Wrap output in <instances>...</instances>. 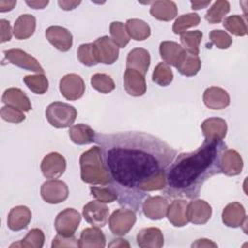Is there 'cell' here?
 I'll use <instances>...</instances> for the list:
<instances>
[{
    "label": "cell",
    "instance_id": "30bf717a",
    "mask_svg": "<svg viewBox=\"0 0 248 248\" xmlns=\"http://www.w3.org/2000/svg\"><path fill=\"white\" fill-rule=\"evenodd\" d=\"M59 90L67 100L75 101L82 97L85 91V84L80 76L67 74L59 81Z\"/></svg>",
    "mask_w": 248,
    "mask_h": 248
},
{
    "label": "cell",
    "instance_id": "f35d334b",
    "mask_svg": "<svg viewBox=\"0 0 248 248\" xmlns=\"http://www.w3.org/2000/svg\"><path fill=\"white\" fill-rule=\"evenodd\" d=\"M173 79V74L170 67L165 62L159 63L152 74L153 82L157 83L160 86H168Z\"/></svg>",
    "mask_w": 248,
    "mask_h": 248
},
{
    "label": "cell",
    "instance_id": "7dc6e473",
    "mask_svg": "<svg viewBox=\"0 0 248 248\" xmlns=\"http://www.w3.org/2000/svg\"><path fill=\"white\" fill-rule=\"evenodd\" d=\"M0 28H1V43H5L11 40L12 37V29L10 22L6 19L0 20Z\"/></svg>",
    "mask_w": 248,
    "mask_h": 248
},
{
    "label": "cell",
    "instance_id": "8992f818",
    "mask_svg": "<svg viewBox=\"0 0 248 248\" xmlns=\"http://www.w3.org/2000/svg\"><path fill=\"white\" fill-rule=\"evenodd\" d=\"M81 216L78 210L66 208L56 216L54 227L58 234L62 236H72L78 228Z\"/></svg>",
    "mask_w": 248,
    "mask_h": 248
},
{
    "label": "cell",
    "instance_id": "74e56055",
    "mask_svg": "<svg viewBox=\"0 0 248 248\" xmlns=\"http://www.w3.org/2000/svg\"><path fill=\"white\" fill-rule=\"evenodd\" d=\"M110 39L118 47H125L130 41V36L125 24L120 21H113L109 25Z\"/></svg>",
    "mask_w": 248,
    "mask_h": 248
},
{
    "label": "cell",
    "instance_id": "2e32d148",
    "mask_svg": "<svg viewBox=\"0 0 248 248\" xmlns=\"http://www.w3.org/2000/svg\"><path fill=\"white\" fill-rule=\"evenodd\" d=\"M203 103L211 109H223L230 105V96L228 92L217 86H211L203 92Z\"/></svg>",
    "mask_w": 248,
    "mask_h": 248
},
{
    "label": "cell",
    "instance_id": "7402d4cb",
    "mask_svg": "<svg viewBox=\"0 0 248 248\" xmlns=\"http://www.w3.org/2000/svg\"><path fill=\"white\" fill-rule=\"evenodd\" d=\"M150 65V54L142 47H136L132 49L127 56L126 67L140 72L143 76L147 73Z\"/></svg>",
    "mask_w": 248,
    "mask_h": 248
},
{
    "label": "cell",
    "instance_id": "836d02e7",
    "mask_svg": "<svg viewBox=\"0 0 248 248\" xmlns=\"http://www.w3.org/2000/svg\"><path fill=\"white\" fill-rule=\"evenodd\" d=\"M45 242V234L40 229H32L30 230L25 237L18 242H15L11 244L10 248L13 247H23V248H41L43 247Z\"/></svg>",
    "mask_w": 248,
    "mask_h": 248
},
{
    "label": "cell",
    "instance_id": "83f0119b",
    "mask_svg": "<svg viewBox=\"0 0 248 248\" xmlns=\"http://www.w3.org/2000/svg\"><path fill=\"white\" fill-rule=\"evenodd\" d=\"M188 202L185 200H174L170 204H169L167 210V217L169 221L174 227H183L188 224V219L186 216Z\"/></svg>",
    "mask_w": 248,
    "mask_h": 248
},
{
    "label": "cell",
    "instance_id": "5b68a950",
    "mask_svg": "<svg viewBox=\"0 0 248 248\" xmlns=\"http://www.w3.org/2000/svg\"><path fill=\"white\" fill-rule=\"evenodd\" d=\"M136 213L129 208H119L112 212L108 219V225L111 232L122 236L130 232L136 223Z\"/></svg>",
    "mask_w": 248,
    "mask_h": 248
},
{
    "label": "cell",
    "instance_id": "bcb514c9",
    "mask_svg": "<svg viewBox=\"0 0 248 248\" xmlns=\"http://www.w3.org/2000/svg\"><path fill=\"white\" fill-rule=\"evenodd\" d=\"M52 248L58 247H79L78 239L74 235L72 236H62L57 233V235L53 238L51 243Z\"/></svg>",
    "mask_w": 248,
    "mask_h": 248
},
{
    "label": "cell",
    "instance_id": "d590c367",
    "mask_svg": "<svg viewBox=\"0 0 248 248\" xmlns=\"http://www.w3.org/2000/svg\"><path fill=\"white\" fill-rule=\"evenodd\" d=\"M26 86L35 94H45L48 89V80L44 74L28 75L23 78Z\"/></svg>",
    "mask_w": 248,
    "mask_h": 248
},
{
    "label": "cell",
    "instance_id": "60d3db41",
    "mask_svg": "<svg viewBox=\"0 0 248 248\" xmlns=\"http://www.w3.org/2000/svg\"><path fill=\"white\" fill-rule=\"evenodd\" d=\"M90 81H91L92 87L103 94H108L115 88L113 79L106 74H102V73L94 74L91 77Z\"/></svg>",
    "mask_w": 248,
    "mask_h": 248
},
{
    "label": "cell",
    "instance_id": "6da1fadb",
    "mask_svg": "<svg viewBox=\"0 0 248 248\" xmlns=\"http://www.w3.org/2000/svg\"><path fill=\"white\" fill-rule=\"evenodd\" d=\"M95 142L110 177V188L120 204L140 210L145 194L142 186L164 172L177 152L163 140L139 131L99 133Z\"/></svg>",
    "mask_w": 248,
    "mask_h": 248
},
{
    "label": "cell",
    "instance_id": "603a6c76",
    "mask_svg": "<svg viewBox=\"0 0 248 248\" xmlns=\"http://www.w3.org/2000/svg\"><path fill=\"white\" fill-rule=\"evenodd\" d=\"M137 243L141 248H160L164 245V235L158 228H145L137 234Z\"/></svg>",
    "mask_w": 248,
    "mask_h": 248
},
{
    "label": "cell",
    "instance_id": "d6a6232c",
    "mask_svg": "<svg viewBox=\"0 0 248 248\" xmlns=\"http://www.w3.org/2000/svg\"><path fill=\"white\" fill-rule=\"evenodd\" d=\"M202 39V33L200 30L187 31L181 34L180 42L182 47L189 53L194 55H199L200 53V44Z\"/></svg>",
    "mask_w": 248,
    "mask_h": 248
},
{
    "label": "cell",
    "instance_id": "e0dca14e",
    "mask_svg": "<svg viewBox=\"0 0 248 248\" xmlns=\"http://www.w3.org/2000/svg\"><path fill=\"white\" fill-rule=\"evenodd\" d=\"M142 211L144 215L151 220H160L167 214L169 202L161 197H149L142 202Z\"/></svg>",
    "mask_w": 248,
    "mask_h": 248
},
{
    "label": "cell",
    "instance_id": "f1b7e54d",
    "mask_svg": "<svg viewBox=\"0 0 248 248\" xmlns=\"http://www.w3.org/2000/svg\"><path fill=\"white\" fill-rule=\"evenodd\" d=\"M36 28V18L29 14L21 15L14 24V35L17 40H25L31 37Z\"/></svg>",
    "mask_w": 248,
    "mask_h": 248
},
{
    "label": "cell",
    "instance_id": "7bdbcfd3",
    "mask_svg": "<svg viewBox=\"0 0 248 248\" xmlns=\"http://www.w3.org/2000/svg\"><path fill=\"white\" fill-rule=\"evenodd\" d=\"M90 192H91V195L97 201H99L101 202H104V203L112 202L115 200H117L116 193L110 187L91 186L90 187Z\"/></svg>",
    "mask_w": 248,
    "mask_h": 248
},
{
    "label": "cell",
    "instance_id": "f907efd6",
    "mask_svg": "<svg viewBox=\"0 0 248 248\" xmlns=\"http://www.w3.org/2000/svg\"><path fill=\"white\" fill-rule=\"evenodd\" d=\"M16 4V1H5V0H2V1H0V12L1 13L9 12V11L14 9Z\"/></svg>",
    "mask_w": 248,
    "mask_h": 248
},
{
    "label": "cell",
    "instance_id": "cb8c5ba5",
    "mask_svg": "<svg viewBox=\"0 0 248 248\" xmlns=\"http://www.w3.org/2000/svg\"><path fill=\"white\" fill-rule=\"evenodd\" d=\"M31 211L25 205H17L11 209L8 215L7 224L12 231H20L25 229L31 221Z\"/></svg>",
    "mask_w": 248,
    "mask_h": 248
},
{
    "label": "cell",
    "instance_id": "4fadbf2b",
    "mask_svg": "<svg viewBox=\"0 0 248 248\" xmlns=\"http://www.w3.org/2000/svg\"><path fill=\"white\" fill-rule=\"evenodd\" d=\"M46 37L48 42L60 51H68L73 46V35L65 27L52 25L46 30Z\"/></svg>",
    "mask_w": 248,
    "mask_h": 248
},
{
    "label": "cell",
    "instance_id": "3957f363",
    "mask_svg": "<svg viewBox=\"0 0 248 248\" xmlns=\"http://www.w3.org/2000/svg\"><path fill=\"white\" fill-rule=\"evenodd\" d=\"M79 165L80 177L83 182L92 185H107L110 183V177L103 161L101 148L98 145L81 154Z\"/></svg>",
    "mask_w": 248,
    "mask_h": 248
},
{
    "label": "cell",
    "instance_id": "c3c4849f",
    "mask_svg": "<svg viewBox=\"0 0 248 248\" xmlns=\"http://www.w3.org/2000/svg\"><path fill=\"white\" fill-rule=\"evenodd\" d=\"M79 4H80V1H64V0L58 1V5L60 6V8L65 11L74 10Z\"/></svg>",
    "mask_w": 248,
    "mask_h": 248
},
{
    "label": "cell",
    "instance_id": "816d5d0a",
    "mask_svg": "<svg viewBox=\"0 0 248 248\" xmlns=\"http://www.w3.org/2000/svg\"><path fill=\"white\" fill-rule=\"evenodd\" d=\"M26 4L30 6L32 9H44L47 4L48 1H26Z\"/></svg>",
    "mask_w": 248,
    "mask_h": 248
},
{
    "label": "cell",
    "instance_id": "681fc988",
    "mask_svg": "<svg viewBox=\"0 0 248 248\" xmlns=\"http://www.w3.org/2000/svg\"><path fill=\"white\" fill-rule=\"evenodd\" d=\"M192 247H217V244L214 243L213 241L206 239V238H201L196 240L193 244Z\"/></svg>",
    "mask_w": 248,
    "mask_h": 248
},
{
    "label": "cell",
    "instance_id": "8fae6325",
    "mask_svg": "<svg viewBox=\"0 0 248 248\" xmlns=\"http://www.w3.org/2000/svg\"><path fill=\"white\" fill-rule=\"evenodd\" d=\"M82 215L85 221L91 224L93 227H104L109 215L108 207L99 201H91L84 205L82 209Z\"/></svg>",
    "mask_w": 248,
    "mask_h": 248
},
{
    "label": "cell",
    "instance_id": "484cf974",
    "mask_svg": "<svg viewBox=\"0 0 248 248\" xmlns=\"http://www.w3.org/2000/svg\"><path fill=\"white\" fill-rule=\"evenodd\" d=\"M78 244L81 248H102L106 245V237L98 227L86 228L80 233Z\"/></svg>",
    "mask_w": 248,
    "mask_h": 248
},
{
    "label": "cell",
    "instance_id": "f546056e",
    "mask_svg": "<svg viewBox=\"0 0 248 248\" xmlns=\"http://www.w3.org/2000/svg\"><path fill=\"white\" fill-rule=\"evenodd\" d=\"M69 136L72 141L78 145L95 142V131L86 124H77L70 128Z\"/></svg>",
    "mask_w": 248,
    "mask_h": 248
},
{
    "label": "cell",
    "instance_id": "b9f144b4",
    "mask_svg": "<svg viewBox=\"0 0 248 248\" xmlns=\"http://www.w3.org/2000/svg\"><path fill=\"white\" fill-rule=\"evenodd\" d=\"M78 58L79 62L87 67H92L98 64L93 49V44H81L78 48Z\"/></svg>",
    "mask_w": 248,
    "mask_h": 248
},
{
    "label": "cell",
    "instance_id": "8d00e7d4",
    "mask_svg": "<svg viewBox=\"0 0 248 248\" xmlns=\"http://www.w3.org/2000/svg\"><path fill=\"white\" fill-rule=\"evenodd\" d=\"M201 21V17L196 13H190L181 15L178 16L172 26V31L174 34H183L188 28L199 25Z\"/></svg>",
    "mask_w": 248,
    "mask_h": 248
},
{
    "label": "cell",
    "instance_id": "52a82bcc",
    "mask_svg": "<svg viewBox=\"0 0 248 248\" xmlns=\"http://www.w3.org/2000/svg\"><path fill=\"white\" fill-rule=\"evenodd\" d=\"M92 44L98 63L111 65L118 59V46L113 43V41L109 37H100Z\"/></svg>",
    "mask_w": 248,
    "mask_h": 248
},
{
    "label": "cell",
    "instance_id": "1f68e13d",
    "mask_svg": "<svg viewBox=\"0 0 248 248\" xmlns=\"http://www.w3.org/2000/svg\"><path fill=\"white\" fill-rule=\"evenodd\" d=\"M202 66V61L198 55L191 54L186 51L183 58L177 65L178 72L186 77H193L198 74Z\"/></svg>",
    "mask_w": 248,
    "mask_h": 248
},
{
    "label": "cell",
    "instance_id": "db71d44e",
    "mask_svg": "<svg viewBox=\"0 0 248 248\" xmlns=\"http://www.w3.org/2000/svg\"><path fill=\"white\" fill-rule=\"evenodd\" d=\"M210 2H211L210 0L209 1H191L192 9L193 10H200V9L206 8L210 4Z\"/></svg>",
    "mask_w": 248,
    "mask_h": 248
},
{
    "label": "cell",
    "instance_id": "9a60e30c",
    "mask_svg": "<svg viewBox=\"0 0 248 248\" xmlns=\"http://www.w3.org/2000/svg\"><path fill=\"white\" fill-rule=\"evenodd\" d=\"M123 81L126 92L131 96L140 97L142 96L146 91L144 76L136 70L126 69Z\"/></svg>",
    "mask_w": 248,
    "mask_h": 248
},
{
    "label": "cell",
    "instance_id": "f5cc1de1",
    "mask_svg": "<svg viewBox=\"0 0 248 248\" xmlns=\"http://www.w3.org/2000/svg\"><path fill=\"white\" fill-rule=\"evenodd\" d=\"M109 247H130V244L127 240L122 239V238H117L113 239L109 244Z\"/></svg>",
    "mask_w": 248,
    "mask_h": 248
},
{
    "label": "cell",
    "instance_id": "ac0fdd59",
    "mask_svg": "<svg viewBox=\"0 0 248 248\" xmlns=\"http://www.w3.org/2000/svg\"><path fill=\"white\" fill-rule=\"evenodd\" d=\"M222 221L230 228L241 227L246 222V213L243 205L237 202L229 203L223 210Z\"/></svg>",
    "mask_w": 248,
    "mask_h": 248
},
{
    "label": "cell",
    "instance_id": "4dcf8cb0",
    "mask_svg": "<svg viewBox=\"0 0 248 248\" xmlns=\"http://www.w3.org/2000/svg\"><path fill=\"white\" fill-rule=\"evenodd\" d=\"M125 27L130 38L136 41H144L150 36L151 33L149 25L145 21L139 18L128 19Z\"/></svg>",
    "mask_w": 248,
    "mask_h": 248
},
{
    "label": "cell",
    "instance_id": "7a4b0ae2",
    "mask_svg": "<svg viewBox=\"0 0 248 248\" xmlns=\"http://www.w3.org/2000/svg\"><path fill=\"white\" fill-rule=\"evenodd\" d=\"M226 149L223 140L204 139L197 150L180 153L165 170L164 193L170 198H198L203 183L221 173V157Z\"/></svg>",
    "mask_w": 248,
    "mask_h": 248
},
{
    "label": "cell",
    "instance_id": "d4e9b609",
    "mask_svg": "<svg viewBox=\"0 0 248 248\" xmlns=\"http://www.w3.org/2000/svg\"><path fill=\"white\" fill-rule=\"evenodd\" d=\"M2 102L7 106H12L22 111H29L32 108L29 98L19 88L12 87L4 91Z\"/></svg>",
    "mask_w": 248,
    "mask_h": 248
},
{
    "label": "cell",
    "instance_id": "44dd1931",
    "mask_svg": "<svg viewBox=\"0 0 248 248\" xmlns=\"http://www.w3.org/2000/svg\"><path fill=\"white\" fill-rule=\"evenodd\" d=\"M205 140H222L227 135V123L219 117H211L205 119L201 125Z\"/></svg>",
    "mask_w": 248,
    "mask_h": 248
},
{
    "label": "cell",
    "instance_id": "ffe728a7",
    "mask_svg": "<svg viewBox=\"0 0 248 248\" xmlns=\"http://www.w3.org/2000/svg\"><path fill=\"white\" fill-rule=\"evenodd\" d=\"M159 51L165 63H167L168 65H171L175 68L186 53V50L179 44L172 41L162 42L160 44Z\"/></svg>",
    "mask_w": 248,
    "mask_h": 248
},
{
    "label": "cell",
    "instance_id": "277c9868",
    "mask_svg": "<svg viewBox=\"0 0 248 248\" xmlns=\"http://www.w3.org/2000/svg\"><path fill=\"white\" fill-rule=\"evenodd\" d=\"M78 115L75 107L67 103L53 102L46 109V117L49 124L55 128L72 126Z\"/></svg>",
    "mask_w": 248,
    "mask_h": 248
},
{
    "label": "cell",
    "instance_id": "d6986e66",
    "mask_svg": "<svg viewBox=\"0 0 248 248\" xmlns=\"http://www.w3.org/2000/svg\"><path fill=\"white\" fill-rule=\"evenodd\" d=\"M243 161L240 154L233 149H226L221 157V172L229 176H234L241 172Z\"/></svg>",
    "mask_w": 248,
    "mask_h": 248
},
{
    "label": "cell",
    "instance_id": "e575fe53",
    "mask_svg": "<svg viewBox=\"0 0 248 248\" xmlns=\"http://www.w3.org/2000/svg\"><path fill=\"white\" fill-rule=\"evenodd\" d=\"M230 12V4L226 0H218L208 9L205 14V19L212 24L219 23Z\"/></svg>",
    "mask_w": 248,
    "mask_h": 248
},
{
    "label": "cell",
    "instance_id": "5bb4252c",
    "mask_svg": "<svg viewBox=\"0 0 248 248\" xmlns=\"http://www.w3.org/2000/svg\"><path fill=\"white\" fill-rule=\"evenodd\" d=\"M212 209L208 202L203 200H194L187 204L186 216L194 225H203L211 217Z\"/></svg>",
    "mask_w": 248,
    "mask_h": 248
},
{
    "label": "cell",
    "instance_id": "9c48e42d",
    "mask_svg": "<svg viewBox=\"0 0 248 248\" xmlns=\"http://www.w3.org/2000/svg\"><path fill=\"white\" fill-rule=\"evenodd\" d=\"M41 196L48 203H59L68 198L69 189L65 182L58 179H49L43 183Z\"/></svg>",
    "mask_w": 248,
    "mask_h": 248
},
{
    "label": "cell",
    "instance_id": "4316f807",
    "mask_svg": "<svg viewBox=\"0 0 248 248\" xmlns=\"http://www.w3.org/2000/svg\"><path fill=\"white\" fill-rule=\"evenodd\" d=\"M150 15L158 20L170 21L177 15L176 4L172 1L159 0L152 2L150 7Z\"/></svg>",
    "mask_w": 248,
    "mask_h": 248
},
{
    "label": "cell",
    "instance_id": "ab89813d",
    "mask_svg": "<svg viewBox=\"0 0 248 248\" xmlns=\"http://www.w3.org/2000/svg\"><path fill=\"white\" fill-rule=\"evenodd\" d=\"M224 27L227 31L235 36H245L247 34V26L242 16L238 15L230 16L225 18Z\"/></svg>",
    "mask_w": 248,
    "mask_h": 248
},
{
    "label": "cell",
    "instance_id": "7c38bea8",
    "mask_svg": "<svg viewBox=\"0 0 248 248\" xmlns=\"http://www.w3.org/2000/svg\"><path fill=\"white\" fill-rule=\"evenodd\" d=\"M66 170V160L58 152L46 155L41 163V170L46 178L55 179L60 177Z\"/></svg>",
    "mask_w": 248,
    "mask_h": 248
},
{
    "label": "cell",
    "instance_id": "ba28073f",
    "mask_svg": "<svg viewBox=\"0 0 248 248\" xmlns=\"http://www.w3.org/2000/svg\"><path fill=\"white\" fill-rule=\"evenodd\" d=\"M5 58L9 63L16 65L21 69L32 71L37 74H44L45 70L39 63V61L19 48H11L4 51Z\"/></svg>",
    "mask_w": 248,
    "mask_h": 248
},
{
    "label": "cell",
    "instance_id": "f6af8a7d",
    "mask_svg": "<svg viewBox=\"0 0 248 248\" xmlns=\"http://www.w3.org/2000/svg\"><path fill=\"white\" fill-rule=\"evenodd\" d=\"M2 119L11 123H20L25 119L23 111L12 106H4L0 111Z\"/></svg>",
    "mask_w": 248,
    "mask_h": 248
},
{
    "label": "cell",
    "instance_id": "ee69618b",
    "mask_svg": "<svg viewBox=\"0 0 248 248\" xmlns=\"http://www.w3.org/2000/svg\"><path fill=\"white\" fill-rule=\"evenodd\" d=\"M209 39L211 40L212 44H214L220 49L228 48L232 43L231 36L226 31L220 29L212 30L209 33Z\"/></svg>",
    "mask_w": 248,
    "mask_h": 248
}]
</instances>
